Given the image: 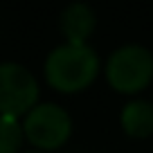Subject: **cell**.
Here are the masks:
<instances>
[{
    "label": "cell",
    "instance_id": "1",
    "mask_svg": "<svg viewBox=\"0 0 153 153\" xmlns=\"http://www.w3.org/2000/svg\"><path fill=\"white\" fill-rule=\"evenodd\" d=\"M99 56L88 43H63L45 59V79L59 92L86 90L97 79Z\"/></svg>",
    "mask_w": 153,
    "mask_h": 153
},
{
    "label": "cell",
    "instance_id": "2",
    "mask_svg": "<svg viewBox=\"0 0 153 153\" xmlns=\"http://www.w3.org/2000/svg\"><path fill=\"white\" fill-rule=\"evenodd\" d=\"M106 79L122 95H137L153 79V54L142 45H122L106 61Z\"/></svg>",
    "mask_w": 153,
    "mask_h": 153
},
{
    "label": "cell",
    "instance_id": "3",
    "mask_svg": "<svg viewBox=\"0 0 153 153\" xmlns=\"http://www.w3.org/2000/svg\"><path fill=\"white\" fill-rule=\"evenodd\" d=\"M23 133L41 151L63 146L72 133V120L59 104H36L23 122Z\"/></svg>",
    "mask_w": 153,
    "mask_h": 153
},
{
    "label": "cell",
    "instance_id": "4",
    "mask_svg": "<svg viewBox=\"0 0 153 153\" xmlns=\"http://www.w3.org/2000/svg\"><path fill=\"white\" fill-rule=\"evenodd\" d=\"M38 101V81L20 63H0V115H27Z\"/></svg>",
    "mask_w": 153,
    "mask_h": 153
},
{
    "label": "cell",
    "instance_id": "5",
    "mask_svg": "<svg viewBox=\"0 0 153 153\" xmlns=\"http://www.w3.org/2000/svg\"><path fill=\"white\" fill-rule=\"evenodd\" d=\"M97 16L86 2H72L63 9L59 18V27L65 38V43H86L95 32Z\"/></svg>",
    "mask_w": 153,
    "mask_h": 153
},
{
    "label": "cell",
    "instance_id": "6",
    "mask_svg": "<svg viewBox=\"0 0 153 153\" xmlns=\"http://www.w3.org/2000/svg\"><path fill=\"white\" fill-rule=\"evenodd\" d=\"M122 128L131 137H149L153 133V101L133 99L122 108Z\"/></svg>",
    "mask_w": 153,
    "mask_h": 153
},
{
    "label": "cell",
    "instance_id": "7",
    "mask_svg": "<svg viewBox=\"0 0 153 153\" xmlns=\"http://www.w3.org/2000/svg\"><path fill=\"white\" fill-rule=\"evenodd\" d=\"M23 140L25 133L18 117L0 115V153H20Z\"/></svg>",
    "mask_w": 153,
    "mask_h": 153
},
{
    "label": "cell",
    "instance_id": "8",
    "mask_svg": "<svg viewBox=\"0 0 153 153\" xmlns=\"http://www.w3.org/2000/svg\"><path fill=\"white\" fill-rule=\"evenodd\" d=\"M25 153H41V151H25Z\"/></svg>",
    "mask_w": 153,
    "mask_h": 153
}]
</instances>
